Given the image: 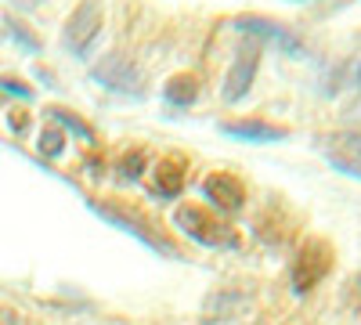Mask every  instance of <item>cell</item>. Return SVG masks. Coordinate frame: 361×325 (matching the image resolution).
<instances>
[{"label":"cell","instance_id":"cell-1","mask_svg":"<svg viewBox=\"0 0 361 325\" xmlns=\"http://www.w3.org/2000/svg\"><path fill=\"white\" fill-rule=\"evenodd\" d=\"M90 210H94L105 224H112V228H119L123 235H134V239L141 243V246H148L152 253H159V257H170V260H180V250L163 235V228H156L152 221H148L141 210H134L130 202H123V199H105V202H98V199H90Z\"/></svg>","mask_w":361,"mask_h":325},{"label":"cell","instance_id":"cell-2","mask_svg":"<svg viewBox=\"0 0 361 325\" xmlns=\"http://www.w3.org/2000/svg\"><path fill=\"white\" fill-rule=\"evenodd\" d=\"M173 228L206 250H238L235 228H228L224 217L202 202H180L173 210Z\"/></svg>","mask_w":361,"mask_h":325},{"label":"cell","instance_id":"cell-3","mask_svg":"<svg viewBox=\"0 0 361 325\" xmlns=\"http://www.w3.org/2000/svg\"><path fill=\"white\" fill-rule=\"evenodd\" d=\"M90 80H94L102 91L119 94V98H145L148 94V76L145 69L134 62L127 51H109L102 54V62L90 66Z\"/></svg>","mask_w":361,"mask_h":325},{"label":"cell","instance_id":"cell-4","mask_svg":"<svg viewBox=\"0 0 361 325\" xmlns=\"http://www.w3.org/2000/svg\"><path fill=\"white\" fill-rule=\"evenodd\" d=\"M228 25L235 29V33H243V37L257 40V44L279 47V51H282V54H289V58H304V54H307L304 40H300V37L293 33V29H289L286 22L271 18V15L243 11V15H231V18H228Z\"/></svg>","mask_w":361,"mask_h":325},{"label":"cell","instance_id":"cell-5","mask_svg":"<svg viewBox=\"0 0 361 325\" xmlns=\"http://www.w3.org/2000/svg\"><path fill=\"white\" fill-rule=\"evenodd\" d=\"M333 264H336V250L329 246V239H307L304 246L296 250L293 264H289V286L296 297H304V293L318 289L329 271H333Z\"/></svg>","mask_w":361,"mask_h":325},{"label":"cell","instance_id":"cell-6","mask_svg":"<svg viewBox=\"0 0 361 325\" xmlns=\"http://www.w3.org/2000/svg\"><path fill=\"white\" fill-rule=\"evenodd\" d=\"M102 29H105V8L102 0H80L73 8V15L62 25V47L73 58H90V51L98 47L102 40Z\"/></svg>","mask_w":361,"mask_h":325},{"label":"cell","instance_id":"cell-7","mask_svg":"<svg viewBox=\"0 0 361 325\" xmlns=\"http://www.w3.org/2000/svg\"><path fill=\"white\" fill-rule=\"evenodd\" d=\"M260 54H264V44L250 40L246 47H238L235 58H231V66L221 80V98L224 105H238V102H246L250 91H253V83H257V73H260Z\"/></svg>","mask_w":361,"mask_h":325},{"label":"cell","instance_id":"cell-8","mask_svg":"<svg viewBox=\"0 0 361 325\" xmlns=\"http://www.w3.org/2000/svg\"><path fill=\"white\" fill-rule=\"evenodd\" d=\"M202 199H206L209 210H217V214H243L250 195H246L243 177H235L231 170H217V173L202 177Z\"/></svg>","mask_w":361,"mask_h":325},{"label":"cell","instance_id":"cell-9","mask_svg":"<svg viewBox=\"0 0 361 325\" xmlns=\"http://www.w3.org/2000/svg\"><path fill=\"white\" fill-rule=\"evenodd\" d=\"M217 130L224 137H231V141H246V145H279V141H289V127L271 123V120H257V116L224 120Z\"/></svg>","mask_w":361,"mask_h":325},{"label":"cell","instance_id":"cell-10","mask_svg":"<svg viewBox=\"0 0 361 325\" xmlns=\"http://www.w3.org/2000/svg\"><path fill=\"white\" fill-rule=\"evenodd\" d=\"M199 91H202V83H199L195 73H173L163 83V102L170 109H192L199 102Z\"/></svg>","mask_w":361,"mask_h":325},{"label":"cell","instance_id":"cell-11","mask_svg":"<svg viewBox=\"0 0 361 325\" xmlns=\"http://www.w3.org/2000/svg\"><path fill=\"white\" fill-rule=\"evenodd\" d=\"M185 181H188V173H185V163H180L177 156H170L156 166V195L177 199L180 192H185Z\"/></svg>","mask_w":361,"mask_h":325},{"label":"cell","instance_id":"cell-12","mask_svg":"<svg viewBox=\"0 0 361 325\" xmlns=\"http://www.w3.org/2000/svg\"><path fill=\"white\" fill-rule=\"evenodd\" d=\"M343 87H350V91L361 94V54L350 58V62H340L333 73L325 76V87H322V94H340Z\"/></svg>","mask_w":361,"mask_h":325},{"label":"cell","instance_id":"cell-13","mask_svg":"<svg viewBox=\"0 0 361 325\" xmlns=\"http://www.w3.org/2000/svg\"><path fill=\"white\" fill-rule=\"evenodd\" d=\"M47 116H51V120H54L58 127H62V130H69V134H80V137H83V141H90V145L98 141L94 127H90V123H83L80 116H76V112H69V109H62V105H51V109H47Z\"/></svg>","mask_w":361,"mask_h":325},{"label":"cell","instance_id":"cell-14","mask_svg":"<svg viewBox=\"0 0 361 325\" xmlns=\"http://www.w3.org/2000/svg\"><path fill=\"white\" fill-rule=\"evenodd\" d=\"M4 25H8V33H11V40H15L18 47L33 51V54L40 51V37H37V33H33V29H29L25 22H18L15 15H8V18H4Z\"/></svg>","mask_w":361,"mask_h":325},{"label":"cell","instance_id":"cell-15","mask_svg":"<svg viewBox=\"0 0 361 325\" xmlns=\"http://www.w3.org/2000/svg\"><path fill=\"white\" fill-rule=\"evenodd\" d=\"M145 166H148V159H145L141 149L137 152H127L123 159H119V177H123V181H137V177L145 173Z\"/></svg>","mask_w":361,"mask_h":325},{"label":"cell","instance_id":"cell-16","mask_svg":"<svg viewBox=\"0 0 361 325\" xmlns=\"http://www.w3.org/2000/svg\"><path fill=\"white\" fill-rule=\"evenodd\" d=\"M40 152H44V156H62V152H66V130L47 127V130L40 134Z\"/></svg>","mask_w":361,"mask_h":325},{"label":"cell","instance_id":"cell-17","mask_svg":"<svg viewBox=\"0 0 361 325\" xmlns=\"http://www.w3.org/2000/svg\"><path fill=\"white\" fill-rule=\"evenodd\" d=\"M0 87H4L8 94H18L22 102H29V98H33V91H29V87H22L18 80H11V76H8V80H0Z\"/></svg>","mask_w":361,"mask_h":325},{"label":"cell","instance_id":"cell-18","mask_svg":"<svg viewBox=\"0 0 361 325\" xmlns=\"http://www.w3.org/2000/svg\"><path fill=\"white\" fill-rule=\"evenodd\" d=\"M8 4H15L18 11H29V8H37V4H44V0H8Z\"/></svg>","mask_w":361,"mask_h":325},{"label":"cell","instance_id":"cell-19","mask_svg":"<svg viewBox=\"0 0 361 325\" xmlns=\"http://www.w3.org/2000/svg\"><path fill=\"white\" fill-rule=\"evenodd\" d=\"M293 4H307V0H293Z\"/></svg>","mask_w":361,"mask_h":325},{"label":"cell","instance_id":"cell-20","mask_svg":"<svg viewBox=\"0 0 361 325\" xmlns=\"http://www.w3.org/2000/svg\"><path fill=\"white\" fill-rule=\"evenodd\" d=\"M357 37H361V33H357Z\"/></svg>","mask_w":361,"mask_h":325}]
</instances>
